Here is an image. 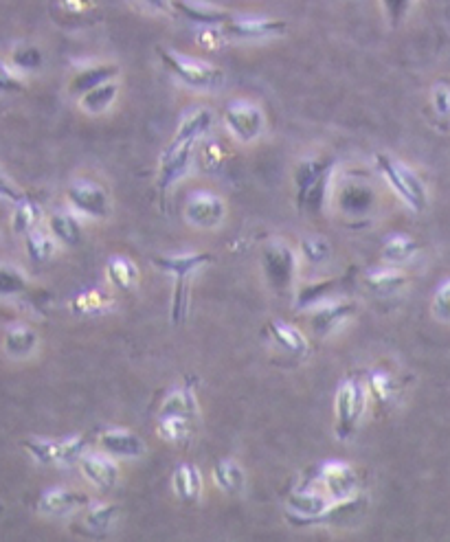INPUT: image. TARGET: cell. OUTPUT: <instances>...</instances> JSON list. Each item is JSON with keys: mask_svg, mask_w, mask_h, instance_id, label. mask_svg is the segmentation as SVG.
Masks as SVG:
<instances>
[{"mask_svg": "<svg viewBox=\"0 0 450 542\" xmlns=\"http://www.w3.org/2000/svg\"><path fill=\"white\" fill-rule=\"evenodd\" d=\"M334 156H306L301 158L292 174L295 183V202L301 213L321 211L328 198V187L334 176Z\"/></svg>", "mask_w": 450, "mask_h": 542, "instance_id": "1", "label": "cell"}, {"mask_svg": "<svg viewBox=\"0 0 450 542\" xmlns=\"http://www.w3.org/2000/svg\"><path fill=\"white\" fill-rule=\"evenodd\" d=\"M213 262L211 253H183V255H159L152 257V264L163 270V273L172 275L176 281L174 299H172V323L180 325L187 312V295H189V279L191 275Z\"/></svg>", "mask_w": 450, "mask_h": 542, "instance_id": "2", "label": "cell"}, {"mask_svg": "<svg viewBox=\"0 0 450 542\" xmlns=\"http://www.w3.org/2000/svg\"><path fill=\"white\" fill-rule=\"evenodd\" d=\"M374 161L378 172L385 176L389 187L393 189V194H396L411 211L422 213L426 205H429V189H426L420 174L413 172L409 165L400 163L398 158L382 152L374 156Z\"/></svg>", "mask_w": 450, "mask_h": 542, "instance_id": "3", "label": "cell"}, {"mask_svg": "<svg viewBox=\"0 0 450 542\" xmlns=\"http://www.w3.org/2000/svg\"><path fill=\"white\" fill-rule=\"evenodd\" d=\"M159 58L165 69L170 71L178 82H183L189 88L216 90L224 79L218 66H213L205 60H198V58H189V55H183L172 49L159 47Z\"/></svg>", "mask_w": 450, "mask_h": 542, "instance_id": "4", "label": "cell"}, {"mask_svg": "<svg viewBox=\"0 0 450 542\" xmlns=\"http://www.w3.org/2000/svg\"><path fill=\"white\" fill-rule=\"evenodd\" d=\"M369 391L358 378H347L336 389L334 413H336V437L345 442L354 435L360 420L367 411Z\"/></svg>", "mask_w": 450, "mask_h": 542, "instance_id": "5", "label": "cell"}, {"mask_svg": "<svg viewBox=\"0 0 450 542\" xmlns=\"http://www.w3.org/2000/svg\"><path fill=\"white\" fill-rule=\"evenodd\" d=\"M86 437L75 435L69 439H47V437H31L22 448L27 450L29 457L40 466H71L80 464V459L86 455Z\"/></svg>", "mask_w": 450, "mask_h": 542, "instance_id": "6", "label": "cell"}, {"mask_svg": "<svg viewBox=\"0 0 450 542\" xmlns=\"http://www.w3.org/2000/svg\"><path fill=\"white\" fill-rule=\"evenodd\" d=\"M262 270L277 295H286L297 275V255L286 242H268L262 248Z\"/></svg>", "mask_w": 450, "mask_h": 542, "instance_id": "7", "label": "cell"}, {"mask_svg": "<svg viewBox=\"0 0 450 542\" xmlns=\"http://www.w3.org/2000/svg\"><path fill=\"white\" fill-rule=\"evenodd\" d=\"M196 143H198L196 139L174 134L170 145L163 150L161 161H159V174H156V185H159L161 194H165L167 189L174 187L178 180L189 172L191 161H194Z\"/></svg>", "mask_w": 450, "mask_h": 542, "instance_id": "8", "label": "cell"}, {"mask_svg": "<svg viewBox=\"0 0 450 542\" xmlns=\"http://www.w3.org/2000/svg\"><path fill=\"white\" fill-rule=\"evenodd\" d=\"M66 200L75 213L80 216L104 220L110 216V194L108 189L90 178H77L66 189Z\"/></svg>", "mask_w": 450, "mask_h": 542, "instance_id": "9", "label": "cell"}, {"mask_svg": "<svg viewBox=\"0 0 450 542\" xmlns=\"http://www.w3.org/2000/svg\"><path fill=\"white\" fill-rule=\"evenodd\" d=\"M288 25L279 18L270 16H233L227 25L220 27L224 40L235 42H253V40H266L284 36Z\"/></svg>", "mask_w": 450, "mask_h": 542, "instance_id": "10", "label": "cell"}, {"mask_svg": "<svg viewBox=\"0 0 450 542\" xmlns=\"http://www.w3.org/2000/svg\"><path fill=\"white\" fill-rule=\"evenodd\" d=\"M224 123L240 143H255L266 128V117L262 108L255 106L253 101H233L224 110Z\"/></svg>", "mask_w": 450, "mask_h": 542, "instance_id": "11", "label": "cell"}, {"mask_svg": "<svg viewBox=\"0 0 450 542\" xmlns=\"http://www.w3.org/2000/svg\"><path fill=\"white\" fill-rule=\"evenodd\" d=\"M224 216L227 205L213 191H194L185 202V220L196 229H216Z\"/></svg>", "mask_w": 450, "mask_h": 542, "instance_id": "12", "label": "cell"}, {"mask_svg": "<svg viewBox=\"0 0 450 542\" xmlns=\"http://www.w3.org/2000/svg\"><path fill=\"white\" fill-rule=\"evenodd\" d=\"M319 474L325 490L332 496V501L350 499L358 490V474L350 464H345V461H328V464H323Z\"/></svg>", "mask_w": 450, "mask_h": 542, "instance_id": "13", "label": "cell"}, {"mask_svg": "<svg viewBox=\"0 0 450 542\" xmlns=\"http://www.w3.org/2000/svg\"><path fill=\"white\" fill-rule=\"evenodd\" d=\"M174 9L189 22L200 27H224L233 20L231 11L209 3V0H174Z\"/></svg>", "mask_w": 450, "mask_h": 542, "instance_id": "14", "label": "cell"}, {"mask_svg": "<svg viewBox=\"0 0 450 542\" xmlns=\"http://www.w3.org/2000/svg\"><path fill=\"white\" fill-rule=\"evenodd\" d=\"M90 505V496L69 488H51L42 492L38 499V510L44 516H66L77 510H86Z\"/></svg>", "mask_w": 450, "mask_h": 542, "instance_id": "15", "label": "cell"}, {"mask_svg": "<svg viewBox=\"0 0 450 542\" xmlns=\"http://www.w3.org/2000/svg\"><path fill=\"white\" fill-rule=\"evenodd\" d=\"M288 521L295 527H308L312 518H317L328 510L330 501L323 494L310 492V490H297L288 496Z\"/></svg>", "mask_w": 450, "mask_h": 542, "instance_id": "16", "label": "cell"}, {"mask_svg": "<svg viewBox=\"0 0 450 542\" xmlns=\"http://www.w3.org/2000/svg\"><path fill=\"white\" fill-rule=\"evenodd\" d=\"M367 510V499L360 494L350 496V499L334 501L328 505V510L312 518L308 525H325V527H350L356 523L360 514Z\"/></svg>", "mask_w": 450, "mask_h": 542, "instance_id": "17", "label": "cell"}, {"mask_svg": "<svg viewBox=\"0 0 450 542\" xmlns=\"http://www.w3.org/2000/svg\"><path fill=\"white\" fill-rule=\"evenodd\" d=\"M99 448L110 457L121 459H137L145 455V442L132 431H123V428H110L99 435Z\"/></svg>", "mask_w": 450, "mask_h": 542, "instance_id": "18", "label": "cell"}, {"mask_svg": "<svg viewBox=\"0 0 450 542\" xmlns=\"http://www.w3.org/2000/svg\"><path fill=\"white\" fill-rule=\"evenodd\" d=\"M119 66L112 62H104V64H86L82 69H77L75 75L71 77L69 82V93L75 97L86 95L88 90H93L101 84L112 82V79H117L119 75Z\"/></svg>", "mask_w": 450, "mask_h": 542, "instance_id": "19", "label": "cell"}, {"mask_svg": "<svg viewBox=\"0 0 450 542\" xmlns=\"http://www.w3.org/2000/svg\"><path fill=\"white\" fill-rule=\"evenodd\" d=\"M80 468L84 477L95 485L97 490L108 492L119 481V466L110 459V455H84L80 459Z\"/></svg>", "mask_w": 450, "mask_h": 542, "instance_id": "20", "label": "cell"}, {"mask_svg": "<svg viewBox=\"0 0 450 542\" xmlns=\"http://www.w3.org/2000/svg\"><path fill=\"white\" fill-rule=\"evenodd\" d=\"M356 312V303L352 301H339L330 303V306H321L310 316V330L317 336H328L336 327L345 323Z\"/></svg>", "mask_w": 450, "mask_h": 542, "instance_id": "21", "label": "cell"}, {"mask_svg": "<svg viewBox=\"0 0 450 542\" xmlns=\"http://www.w3.org/2000/svg\"><path fill=\"white\" fill-rule=\"evenodd\" d=\"M167 415H176V417H187V420H196L198 417V400H196V389L194 382L187 378V382L180 389L172 391L167 398L163 400L159 417Z\"/></svg>", "mask_w": 450, "mask_h": 542, "instance_id": "22", "label": "cell"}, {"mask_svg": "<svg viewBox=\"0 0 450 542\" xmlns=\"http://www.w3.org/2000/svg\"><path fill=\"white\" fill-rule=\"evenodd\" d=\"M49 233L58 240L62 246H80L84 240L82 224L77 220L73 211H53L49 216Z\"/></svg>", "mask_w": 450, "mask_h": 542, "instance_id": "23", "label": "cell"}, {"mask_svg": "<svg viewBox=\"0 0 450 542\" xmlns=\"http://www.w3.org/2000/svg\"><path fill=\"white\" fill-rule=\"evenodd\" d=\"M38 343H40V336L36 330H33V327L16 323V325L7 327L3 347L11 358H27L36 352Z\"/></svg>", "mask_w": 450, "mask_h": 542, "instance_id": "24", "label": "cell"}, {"mask_svg": "<svg viewBox=\"0 0 450 542\" xmlns=\"http://www.w3.org/2000/svg\"><path fill=\"white\" fill-rule=\"evenodd\" d=\"M268 336L273 338V343L284 349V352L292 354V356H306L308 354V338L303 336L297 327H292L288 323H279V321H270L266 325Z\"/></svg>", "mask_w": 450, "mask_h": 542, "instance_id": "25", "label": "cell"}, {"mask_svg": "<svg viewBox=\"0 0 450 542\" xmlns=\"http://www.w3.org/2000/svg\"><path fill=\"white\" fill-rule=\"evenodd\" d=\"M117 516H119V505H112V503L88 505L82 518V527L88 536H106L112 529V525H115Z\"/></svg>", "mask_w": 450, "mask_h": 542, "instance_id": "26", "label": "cell"}, {"mask_svg": "<svg viewBox=\"0 0 450 542\" xmlns=\"http://www.w3.org/2000/svg\"><path fill=\"white\" fill-rule=\"evenodd\" d=\"M172 488L183 503H198L202 494V477L194 464L178 466L172 477Z\"/></svg>", "mask_w": 450, "mask_h": 542, "instance_id": "27", "label": "cell"}, {"mask_svg": "<svg viewBox=\"0 0 450 542\" xmlns=\"http://www.w3.org/2000/svg\"><path fill=\"white\" fill-rule=\"evenodd\" d=\"M407 281H409L407 275L398 268H378L365 275V286L374 292V295H380V297L396 295L398 290L407 286Z\"/></svg>", "mask_w": 450, "mask_h": 542, "instance_id": "28", "label": "cell"}, {"mask_svg": "<svg viewBox=\"0 0 450 542\" xmlns=\"http://www.w3.org/2000/svg\"><path fill=\"white\" fill-rule=\"evenodd\" d=\"M42 220V209L33 198L25 196L22 200L14 202V213H11V231L16 235L25 237L27 233L36 231Z\"/></svg>", "mask_w": 450, "mask_h": 542, "instance_id": "29", "label": "cell"}, {"mask_svg": "<svg viewBox=\"0 0 450 542\" xmlns=\"http://www.w3.org/2000/svg\"><path fill=\"white\" fill-rule=\"evenodd\" d=\"M106 277L117 290L126 292L139 284V268L128 257H112L106 266Z\"/></svg>", "mask_w": 450, "mask_h": 542, "instance_id": "30", "label": "cell"}, {"mask_svg": "<svg viewBox=\"0 0 450 542\" xmlns=\"http://www.w3.org/2000/svg\"><path fill=\"white\" fill-rule=\"evenodd\" d=\"M119 97V84L112 79V82L101 84L93 90H88L86 95L80 97V108L88 115H101V112L110 110V106L115 104V99Z\"/></svg>", "mask_w": 450, "mask_h": 542, "instance_id": "31", "label": "cell"}, {"mask_svg": "<svg viewBox=\"0 0 450 542\" xmlns=\"http://www.w3.org/2000/svg\"><path fill=\"white\" fill-rule=\"evenodd\" d=\"M420 251V244L404 233H393L382 246V259L389 264H404Z\"/></svg>", "mask_w": 450, "mask_h": 542, "instance_id": "32", "label": "cell"}, {"mask_svg": "<svg viewBox=\"0 0 450 542\" xmlns=\"http://www.w3.org/2000/svg\"><path fill=\"white\" fill-rule=\"evenodd\" d=\"M25 248L33 264H47L58 251V240L49 231L36 229L25 235Z\"/></svg>", "mask_w": 450, "mask_h": 542, "instance_id": "33", "label": "cell"}, {"mask_svg": "<svg viewBox=\"0 0 450 542\" xmlns=\"http://www.w3.org/2000/svg\"><path fill=\"white\" fill-rule=\"evenodd\" d=\"M213 481H216L222 492L229 494H240L244 490V470L235 464L233 459H220L216 466H213Z\"/></svg>", "mask_w": 450, "mask_h": 542, "instance_id": "34", "label": "cell"}, {"mask_svg": "<svg viewBox=\"0 0 450 542\" xmlns=\"http://www.w3.org/2000/svg\"><path fill=\"white\" fill-rule=\"evenodd\" d=\"M9 64L14 66V69L22 75L27 73H36L42 69L44 64V55L42 51L36 47V44H29V42H20L16 44L14 49H11L9 53Z\"/></svg>", "mask_w": 450, "mask_h": 542, "instance_id": "35", "label": "cell"}, {"mask_svg": "<svg viewBox=\"0 0 450 542\" xmlns=\"http://www.w3.org/2000/svg\"><path fill=\"white\" fill-rule=\"evenodd\" d=\"M191 424H194V420H187V417H159V422H156V435L167 444H185L191 437Z\"/></svg>", "mask_w": 450, "mask_h": 542, "instance_id": "36", "label": "cell"}, {"mask_svg": "<svg viewBox=\"0 0 450 542\" xmlns=\"http://www.w3.org/2000/svg\"><path fill=\"white\" fill-rule=\"evenodd\" d=\"M341 279H323V281H310V284H303L297 292V310H306L317 306L319 301L330 295L334 288H339Z\"/></svg>", "mask_w": 450, "mask_h": 542, "instance_id": "37", "label": "cell"}, {"mask_svg": "<svg viewBox=\"0 0 450 542\" xmlns=\"http://www.w3.org/2000/svg\"><path fill=\"white\" fill-rule=\"evenodd\" d=\"M211 126H213V112L209 108H196L194 112H189L183 121H180L176 134L200 141L209 132Z\"/></svg>", "mask_w": 450, "mask_h": 542, "instance_id": "38", "label": "cell"}, {"mask_svg": "<svg viewBox=\"0 0 450 542\" xmlns=\"http://www.w3.org/2000/svg\"><path fill=\"white\" fill-rule=\"evenodd\" d=\"M396 380L385 369H371L367 374V391L378 404H387L396 393Z\"/></svg>", "mask_w": 450, "mask_h": 542, "instance_id": "39", "label": "cell"}, {"mask_svg": "<svg viewBox=\"0 0 450 542\" xmlns=\"http://www.w3.org/2000/svg\"><path fill=\"white\" fill-rule=\"evenodd\" d=\"M112 303V299L106 295V292L101 290H88L82 292V295H77L71 301V310L80 316H97L104 312Z\"/></svg>", "mask_w": 450, "mask_h": 542, "instance_id": "40", "label": "cell"}, {"mask_svg": "<svg viewBox=\"0 0 450 542\" xmlns=\"http://www.w3.org/2000/svg\"><path fill=\"white\" fill-rule=\"evenodd\" d=\"M29 284L22 270L9 264H0V297H18L27 292Z\"/></svg>", "mask_w": 450, "mask_h": 542, "instance_id": "41", "label": "cell"}, {"mask_svg": "<svg viewBox=\"0 0 450 542\" xmlns=\"http://www.w3.org/2000/svg\"><path fill=\"white\" fill-rule=\"evenodd\" d=\"M299 251L303 255V259L310 264H321L332 255L330 244L323 240V237H303L299 244Z\"/></svg>", "mask_w": 450, "mask_h": 542, "instance_id": "42", "label": "cell"}, {"mask_svg": "<svg viewBox=\"0 0 450 542\" xmlns=\"http://www.w3.org/2000/svg\"><path fill=\"white\" fill-rule=\"evenodd\" d=\"M25 75L18 73L14 66L9 64V60L0 58V93L5 95H14L22 93L25 90Z\"/></svg>", "mask_w": 450, "mask_h": 542, "instance_id": "43", "label": "cell"}, {"mask_svg": "<svg viewBox=\"0 0 450 542\" xmlns=\"http://www.w3.org/2000/svg\"><path fill=\"white\" fill-rule=\"evenodd\" d=\"M380 5H382V11H385L389 25L400 27L402 22L409 18L415 0H380Z\"/></svg>", "mask_w": 450, "mask_h": 542, "instance_id": "44", "label": "cell"}, {"mask_svg": "<svg viewBox=\"0 0 450 542\" xmlns=\"http://www.w3.org/2000/svg\"><path fill=\"white\" fill-rule=\"evenodd\" d=\"M431 312L437 321L450 323V279L442 281L440 288L435 290L433 303H431Z\"/></svg>", "mask_w": 450, "mask_h": 542, "instance_id": "45", "label": "cell"}, {"mask_svg": "<svg viewBox=\"0 0 450 542\" xmlns=\"http://www.w3.org/2000/svg\"><path fill=\"white\" fill-rule=\"evenodd\" d=\"M431 106L437 115L450 119V82H437L431 90Z\"/></svg>", "mask_w": 450, "mask_h": 542, "instance_id": "46", "label": "cell"}, {"mask_svg": "<svg viewBox=\"0 0 450 542\" xmlns=\"http://www.w3.org/2000/svg\"><path fill=\"white\" fill-rule=\"evenodd\" d=\"M25 196H27L25 191H22V189L14 183V180H11V178L3 172V169H0V198L9 200V202H18V200H22Z\"/></svg>", "mask_w": 450, "mask_h": 542, "instance_id": "47", "label": "cell"}, {"mask_svg": "<svg viewBox=\"0 0 450 542\" xmlns=\"http://www.w3.org/2000/svg\"><path fill=\"white\" fill-rule=\"evenodd\" d=\"M145 5H150L156 11H172L174 9V0H143Z\"/></svg>", "mask_w": 450, "mask_h": 542, "instance_id": "48", "label": "cell"}, {"mask_svg": "<svg viewBox=\"0 0 450 542\" xmlns=\"http://www.w3.org/2000/svg\"><path fill=\"white\" fill-rule=\"evenodd\" d=\"M0 510H3V507H0Z\"/></svg>", "mask_w": 450, "mask_h": 542, "instance_id": "49", "label": "cell"}]
</instances>
